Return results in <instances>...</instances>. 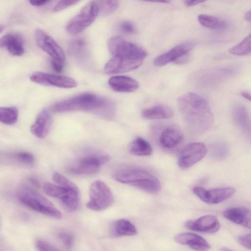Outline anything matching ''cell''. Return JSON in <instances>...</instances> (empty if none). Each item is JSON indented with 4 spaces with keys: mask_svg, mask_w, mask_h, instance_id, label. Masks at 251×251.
<instances>
[{
    "mask_svg": "<svg viewBox=\"0 0 251 251\" xmlns=\"http://www.w3.org/2000/svg\"><path fill=\"white\" fill-rule=\"evenodd\" d=\"M179 112L189 132L199 135L206 131L212 125L214 116L207 101L201 96L187 93L177 100Z\"/></svg>",
    "mask_w": 251,
    "mask_h": 251,
    "instance_id": "cell-1",
    "label": "cell"
},
{
    "mask_svg": "<svg viewBox=\"0 0 251 251\" xmlns=\"http://www.w3.org/2000/svg\"><path fill=\"white\" fill-rule=\"evenodd\" d=\"M49 0H30L29 1V2L31 5L36 6H42L48 3Z\"/></svg>",
    "mask_w": 251,
    "mask_h": 251,
    "instance_id": "cell-41",
    "label": "cell"
},
{
    "mask_svg": "<svg viewBox=\"0 0 251 251\" xmlns=\"http://www.w3.org/2000/svg\"><path fill=\"white\" fill-rule=\"evenodd\" d=\"M96 2L99 6V13L104 15L112 13L117 9L119 6V2L117 0H106Z\"/></svg>",
    "mask_w": 251,
    "mask_h": 251,
    "instance_id": "cell-30",
    "label": "cell"
},
{
    "mask_svg": "<svg viewBox=\"0 0 251 251\" xmlns=\"http://www.w3.org/2000/svg\"><path fill=\"white\" fill-rule=\"evenodd\" d=\"M58 237L67 250L69 251L72 249L74 241V236L72 234L61 231L58 232Z\"/></svg>",
    "mask_w": 251,
    "mask_h": 251,
    "instance_id": "cell-33",
    "label": "cell"
},
{
    "mask_svg": "<svg viewBox=\"0 0 251 251\" xmlns=\"http://www.w3.org/2000/svg\"><path fill=\"white\" fill-rule=\"evenodd\" d=\"M198 20L202 26L213 29H222L226 26L225 21L216 17L207 14L199 15Z\"/></svg>",
    "mask_w": 251,
    "mask_h": 251,
    "instance_id": "cell-27",
    "label": "cell"
},
{
    "mask_svg": "<svg viewBox=\"0 0 251 251\" xmlns=\"http://www.w3.org/2000/svg\"><path fill=\"white\" fill-rule=\"evenodd\" d=\"M185 226L193 231L213 233L220 228V223L218 218L212 215L201 216L196 220L188 221Z\"/></svg>",
    "mask_w": 251,
    "mask_h": 251,
    "instance_id": "cell-16",
    "label": "cell"
},
{
    "mask_svg": "<svg viewBox=\"0 0 251 251\" xmlns=\"http://www.w3.org/2000/svg\"><path fill=\"white\" fill-rule=\"evenodd\" d=\"M224 217L230 222L250 228L251 226V212L246 207H232L223 212Z\"/></svg>",
    "mask_w": 251,
    "mask_h": 251,
    "instance_id": "cell-21",
    "label": "cell"
},
{
    "mask_svg": "<svg viewBox=\"0 0 251 251\" xmlns=\"http://www.w3.org/2000/svg\"><path fill=\"white\" fill-rule=\"evenodd\" d=\"M99 13L96 1H90L68 23L66 30L70 34H77L91 25Z\"/></svg>",
    "mask_w": 251,
    "mask_h": 251,
    "instance_id": "cell-8",
    "label": "cell"
},
{
    "mask_svg": "<svg viewBox=\"0 0 251 251\" xmlns=\"http://www.w3.org/2000/svg\"><path fill=\"white\" fill-rule=\"evenodd\" d=\"M173 112L168 106L157 104L144 110L142 113L143 118L148 120L166 119L172 117Z\"/></svg>",
    "mask_w": 251,
    "mask_h": 251,
    "instance_id": "cell-25",
    "label": "cell"
},
{
    "mask_svg": "<svg viewBox=\"0 0 251 251\" xmlns=\"http://www.w3.org/2000/svg\"><path fill=\"white\" fill-rule=\"evenodd\" d=\"M207 149L201 142H192L187 145L180 152L178 165L182 169H187L201 160L206 155Z\"/></svg>",
    "mask_w": 251,
    "mask_h": 251,
    "instance_id": "cell-10",
    "label": "cell"
},
{
    "mask_svg": "<svg viewBox=\"0 0 251 251\" xmlns=\"http://www.w3.org/2000/svg\"><path fill=\"white\" fill-rule=\"evenodd\" d=\"M110 234L114 237L132 236L137 233L134 225L129 221L121 219L112 223L110 227Z\"/></svg>",
    "mask_w": 251,
    "mask_h": 251,
    "instance_id": "cell-23",
    "label": "cell"
},
{
    "mask_svg": "<svg viewBox=\"0 0 251 251\" xmlns=\"http://www.w3.org/2000/svg\"><path fill=\"white\" fill-rule=\"evenodd\" d=\"M108 154H90L80 158L68 168L69 172L75 175H92L97 173L100 166L108 162Z\"/></svg>",
    "mask_w": 251,
    "mask_h": 251,
    "instance_id": "cell-9",
    "label": "cell"
},
{
    "mask_svg": "<svg viewBox=\"0 0 251 251\" xmlns=\"http://www.w3.org/2000/svg\"><path fill=\"white\" fill-rule=\"evenodd\" d=\"M183 134L179 128L175 125L166 126L162 131L158 139L160 146L166 149L176 147L182 141Z\"/></svg>",
    "mask_w": 251,
    "mask_h": 251,
    "instance_id": "cell-18",
    "label": "cell"
},
{
    "mask_svg": "<svg viewBox=\"0 0 251 251\" xmlns=\"http://www.w3.org/2000/svg\"><path fill=\"white\" fill-rule=\"evenodd\" d=\"M108 84L115 91L122 93L132 92L139 87L135 79L124 75L112 76L108 80Z\"/></svg>",
    "mask_w": 251,
    "mask_h": 251,
    "instance_id": "cell-22",
    "label": "cell"
},
{
    "mask_svg": "<svg viewBox=\"0 0 251 251\" xmlns=\"http://www.w3.org/2000/svg\"><path fill=\"white\" fill-rule=\"evenodd\" d=\"M16 197L22 204L35 211L57 219L62 217L61 213L52 202L32 187L20 186L16 192Z\"/></svg>",
    "mask_w": 251,
    "mask_h": 251,
    "instance_id": "cell-4",
    "label": "cell"
},
{
    "mask_svg": "<svg viewBox=\"0 0 251 251\" xmlns=\"http://www.w3.org/2000/svg\"><path fill=\"white\" fill-rule=\"evenodd\" d=\"M35 39L38 46L48 54L51 59L64 62L65 56L63 50L45 31L40 28L36 29Z\"/></svg>",
    "mask_w": 251,
    "mask_h": 251,
    "instance_id": "cell-14",
    "label": "cell"
},
{
    "mask_svg": "<svg viewBox=\"0 0 251 251\" xmlns=\"http://www.w3.org/2000/svg\"><path fill=\"white\" fill-rule=\"evenodd\" d=\"M85 47V43L83 39L78 38L72 41L69 44V50L74 55L81 53Z\"/></svg>",
    "mask_w": 251,
    "mask_h": 251,
    "instance_id": "cell-32",
    "label": "cell"
},
{
    "mask_svg": "<svg viewBox=\"0 0 251 251\" xmlns=\"http://www.w3.org/2000/svg\"><path fill=\"white\" fill-rule=\"evenodd\" d=\"M4 28V25L0 24V33L2 32V31L3 30Z\"/></svg>",
    "mask_w": 251,
    "mask_h": 251,
    "instance_id": "cell-46",
    "label": "cell"
},
{
    "mask_svg": "<svg viewBox=\"0 0 251 251\" xmlns=\"http://www.w3.org/2000/svg\"><path fill=\"white\" fill-rule=\"evenodd\" d=\"M241 95L245 99L251 100V95L248 92L243 91L241 92Z\"/></svg>",
    "mask_w": 251,
    "mask_h": 251,
    "instance_id": "cell-43",
    "label": "cell"
},
{
    "mask_svg": "<svg viewBox=\"0 0 251 251\" xmlns=\"http://www.w3.org/2000/svg\"><path fill=\"white\" fill-rule=\"evenodd\" d=\"M212 152L214 156L216 158H223L227 154L228 148L224 144H218L214 146Z\"/></svg>",
    "mask_w": 251,
    "mask_h": 251,
    "instance_id": "cell-35",
    "label": "cell"
},
{
    "mask_svg": "<svg viewBox=\"0 0 251 251\" xmlns=\"http://www.w3.org/2000/svg\"><path fill=\"white\" fill-rule=\"evenodd\" d=\"M36 246L39 251H60L52 244L42 240L36 241Z\"/></svg>",
    "mask_w": 251,
    "mask_h": 251,
    "instance_id": "cell-36",
    "label": "cell"
},
{
    "mask_svg": "<svg viewBox=\"0 0 251 251\" xmlns=\"http://www.w3.org/2000/svg\"><path fill=\"white\" fill-rule=\"evenodd\" d=\"M112 177L117 181L151 194L157 193L161 189L160 181L155 176L139 168L126 167L118 169L113 173Z\"/></svg>",
    "mask_w": 251,
    "mask_h": 251,
    "instance_id": "cell-3",
    "label": "cell"
},
{
    "mask_svg": "<svg viewBox=\"0 0 251 251\" xmlns=\"http://www.w3.org/2000/svg\"><path fill=\"white\" fill-rule=\"evenodd\" d=\"M19 115L16 107H0V122L6 125H13L17 122Z\"/></svg>",
    "mask_w": 251,
    "mask_h": 251,
    "instance_id": "cell-28",
    "label": "cell"
},
{
    "mask_svg": "<svg viewBox=\"0 0 251 251\" xmlns=\"http://www.w3.org/2000/svg\"><path fill=\"white\" fill-rule=\"evenodd\" d=\"M220 251H234L231 249H229L227 248L223 247L220 249Z\"/></svg>",
    "mask_w": 251,
    "mask_h": 251,
    "instance_id": "cell-45",
    "label": "cell"
},
{
    "mask_svg": "<svg viewBox=\"0 0 251 251\" xmlns=\"http://www.w3.org/2000/svg\"><path fill=\"white\" fill-rule=\"evenodd\" d=\"M251 37L249 34L241 42L230 48L228 51L232 54L243 56L250 54L251 50Z\"/></svg>",
    "mask_w": 251,
    "mask_h": 251,
    "instance_id": "cell-29",
    "label": "cell"
},
{
    "mask_svg": "<svg viewBox=\"0 0 251 251\" xmlns=\"http://www.w3.org/2000/svg\"><path fill=\"white\" fill-rule=\"evenodd\" d=\"M251 234H246L239 236L237 238L238 243L243 247L251 249Z\"/></svg>",
    "mask_w": 251,
    "mask_h": 251,
    "instance_id": "cell-39",
    "label": "cell"
},
{
    "mask_svg": "<svg viewBox=\"0 0 251 251\" xmlns=\"http://www.w3.org/2000/svg\"><path fill=\"white\" fill-rule=\"evenodd\" d=\"M142 63V61L113 56L105 64L104 71L109 75L124 73L136 69Z\"/></svg>",
    "mask_w": 251,
    "mask_h": 251,
    "instance_id": "cell-15",
    "label": "cell"
},
{
    "mask_svg": "<svg viewBox=\"0 0 251 251\" xmlns=\"http://www.w3.org/2000/svg\"><path fill=\"white\" fill-rule=\"evenodd\" d=\"M175 240L178 244L187 246L196 251H206L210 248V245L205 239L193 233H179L175 236Z\"/></svg>",
    "mask_w": 251,
    "mask_h": 251,
    "instance_id": "cell-20",
    "label": "cell"
},
{
    "mask_svg": "<svg viewBox=\"0 0 251 251\" xmlns=\"http://www.w3.org/2000/svg\"><path fill=\"white\" fill-rule=\"evenodd\" d=\"M52 124V118L50 111L48 109H43L37 116L30 127V131L37 138H44L49 134Z\"/></svg>",
    "mask_w": 251,
    "mask_h": 251,
    "instance_id": "cell-17",
    "label": "cell"
},
{
    "mask_svg": "<svg viewBox=\"0 0 251 251\" xmlns=\"http://www.w3.org/2000/svg\"><path fill=\"white\" fill-rule=\"evenodd\" d=\"M232 115L235 124L247 133H250L251 121L247 108L242 104H236L232 108Z\"/></svg>",
    "mask_w": 251,
    "mask_h": 251,
    "instance_id": "cell-24",
    "label": "cell"
},
{
    "mask_svg": "<svg viewBox=\"0 0 251 251\" xmlns=\"http://www.w3.org/2000/svg\"><path fill=\"white\" fill-rule=\"evenodd\" d=\"M204 1L203 0H185L184 1L185 4L187 6H194L199 4H200L202 2H203Z\"/></svg>",
    "mask_w": 251,
    "mask_h": 251,
    "instance_id": "cell-42",
    "label": "cell"
},
{
    "mask_svg": "<svg viewBox=\"0 0 251 251\" xmlns=\"http://www.w3.org/2000/svg\"><path fill=\"white\" fill-rule=\"evenodd\" d=\"M43 189L48 196L59 200L63 209L67 212H73L78 208L79 191L76 185L65 187L47 182L44 184Z\"/></svg>",
    "mask_w": 251,
    "mask_h": 251,
    "instance_id": "cell-5",
    "label": "cell"
},
{
    "mask_svg": "<svg viewBox=\"0 0 251 251\" xmlns=\"http://www.w3.org/2000/svg\"><path fill=\"white\" fill-rule=\"evenodd\" d=\"M79 0H63L59 1L54 6L53 11L57 12L73 6L78 2Z\"/></svg>",
    "mask_w": 251,
    "mask_h": 251,
    "instance_id": "cell-37",
    "label": "cell"
},
{
    "mask_svg": "<svg viewBox=\"0 0 251 251\" xmlns=\"http://www.w3.org/2000/svg\"><path fill=\"white\" fill-rule=\"evenodd\" d=\"M194 193L203 202L211 204H217L230 198L236 192L231 187L218 188L206 190L200 186L193 188Z\"/></svg>",
    "mask_w": 251,
    "mask_h": 251,
    "instance_id": "cell-12",
    "label": "cell"
},
{
    "mask_svg": "<svg viewBox=\"0 0 251 251\" xmlns=\"http://www.w3.org/2000/svg\"><path fill=\"white\" fill-rule=\"evenodd\" d=\"M51 64L53 70L56 72L60 73L63 70L64 62L62 61L51 59Z\"/></svg>",
    "mask_w": 251,
    "mask_h": 251,
    "instance_id": "cell-40",
    "label": "cell"
},
{
    "mask_svg": "<svg viewBox=\"0 0 251 251\" xmlns=\"http://www.w3.org/2000/svg\"><path fill=\"white\" fill-rule=\"evenodd\" d=\"M245 18L247 21H251V10L247 12L245 15Z\"/></svg>",
    "mask_w": 251,
    "mask_h": 251,
    "instance_id": "cell-44",
    "label": "cell"
},
{
    "mask_svg": "<svg viewBox=\"0 0 251 251\" xmlns=\"http://www.w3.org/2000/svg\"><path fill=\"white\" fill-rule=\"evenodd\" d=\"M51 110L54 113L86 111L107 120H113L116 115V106L112 101L90 93L58 101L51 106Z\"/></svg>",
    "mask_w": 251,
    "mask_h": 251,
    "instance_id": "cell-2",
    "label": "cell"
},
{
    "mask_svg": "<svg viewBox=\"0 0 251 251\" xmlns=\"http://www.w3.org/2000/svg\"><path fill=\"white\" fill-rule=\"evenodd\" d=\"M31 81L44 86H51L63 88H73L77 86L76 82L69 77L42 72H36L30 76Z\"/></svg>",
    "mask_w": 251,
    "mask_h": 251,
    "instance_id": "cell-13",
    "label": "cell"
},
{
    "mask_svg": "<svg viewBox=\"0 0 251 251\" xmlns=\"http://www.w3.org/2000/svg\"><path fill=\"white\" fill-rule=\"evenodd\" d=\"M52 179L56 184L60 186L73 187L75 185V184L70 181L69 179L58 173H55L53 174L52 176Z\"/></svg>",
    "mask_w": 251,
    "mask_h": 251,
    "instance_id": "cell-34",
    "label": "cell"
},
{
    "mask_svg": "<svg viewBox=\"0 0 251 251\" xmlns=\"http://www.w3.org/2000/svg\"><path fill=\"white\" fill-rule=\"evenodd\" d=\"M107 46L114 56L143 61L148 55L145 49L120 36L110 37Z\"/></svg>",
    "mask_w": 251,
    "mask_h": 251,
    "instance_id": "cell-6",
    "label": "cell"
},
{
    "mask_svg": "<svg viewBox=\"0 0 251 251\" xmlns=\"http://www.w3.org/2000/svg\"><path fill=\"white\" fill-rule=\"evenodd\" d=\"M193 47L192 43L179 44L157 57L153 63L157 66H162L170 62L176 63L185 62L188 59L189 53Z\"/></svg>",
    "mask_w": 251,
    "mask_h": 251,
    "instance_id": "cell-11",
    "label": "cell"
},
{
    "mask_svg": "<svg viewBox=\"0 0 251 251\" xmlns=\"http://www.w3.org/2000/svg\"><path fill=\"white\" fill-rule=\"evenodd\" d=\"M114 197L109 187L103 181L97 180L93 182L89 188V200L86 206L96 211L103 210L113 203Z\"/></svg>",
    "mask_w": 251,
    "mask_h": 251,
    "instance_id": "cell-7",
    "label": "cell"
},
{
    "mask_svg": "<svg viewBox=\"0 0 251 251\" xmlns=\"http://www.w3.org/2000/svg\"><path fill=\"white\" fill-rule=\"evenodd\" d=\"M128 151L131 154L144 156L151 155L152 152V149L146 139L137 137L129 145Z\"/></svg>",
    "mask_w": 251,
    "mask_h": 251,
    "instance_id": "cell-26",
    "label": "cell"
},
{
    "mask_svg": "<svg viewBox=\"0 0 251 251\" xmlns=\"http://www.w3.org/2000/svg\"><path fill=\"white\" fill-rule=\"evenodd\" d=\"M11 157L14 161L25 165H32L35 161L33 155L26 151L14 153L12 154Z\"/></svg>",
    "mask_w": 251,
    "mask_h": 251,
    "instance_id": "cell-31",
    "label": "cell"
},
{
    "mask_svg": "<svg viewBox=\"0 0 251 251\" xmlns=\"http://www.w3.org/2000/svg\"><path fill=\"white\" fill-rule=\"evenodd\" d=\"M120 30L126 34H132L135 31V26L130 22L125 21L122 22L119 26Z\"/></svg>",
    "mask_w": 251,
    "mask_h": 251,
    "instance_id": "cell-38",
    "label": "cell"
},
{
    "mask_svg": "<svg viewBox=\"0 0 251 251\" xmlns=\"http://www.w3.org/2000/svg\"><path fill=\"white\" fill-rule=\"evenodd\" d=\"M0 48L5 49L11 54L20 56L25 49L22 36L19 33H7L0 38Z\"/></svg>",
    "mask_w": 251,
    "mask_h": 251,
    "instance_id": "cell-19",
    "label": "cell"
}]
</instances>
